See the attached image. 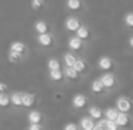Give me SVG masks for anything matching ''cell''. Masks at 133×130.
<instances>
[{"label": "cell", "mask_w": 133, "mask_h": 130, "mask_svg": "<svg viewBox=\"0 0 133 130\" xmlns=\"http://www.w3.org/2000/svg\"><path fill=\"white\" fill-rule=\"evenodd\" d=\"M36 43H37L42 49H52V47L56 44V37L53 36L52 32L42 33V35L36 36Z\"/></svg>", "instance_id": "cell-1"}, {"label": "cell", "mask_w": 133, "mask_h": 130, "mask_svg": "<svg viewBox=\"0 0 133 130\" xmlns=\"http://www.w3.org/2000/svg\"><path fill=\"white\" fill-rule=\"evenodd\" d=\"M64 6L70 13L75 15H82L86 10V3L83 0H64Z\"/></svg>", "instance_id": "cell-2"}, {"label": "cell", "mask_w": 133, "mask_h": 130, "mask_svg": "<svg viewBox=\"0 0 133 130\" xmlns=\"http://www.w3.org/2000/svg\"><path fill=\"white\" fill-rule=\"evenodd\" d=\"M80 24H82V22H80V19H79L77 16H76V15H70V16H67V17L64 19L63 27H64V30H66L67 33L75 35V32L79 29Z\"/></svg>", "instance_id": "cell-3"}, {"label": "cell", "mask_w": 133, "mask_h": 130, "mask_svg": "<svg viewBox=\"0 0 133 130\" xmlns=\"http://www.w3.org/2000/svg\"><path fill=\"white\" fill-rule=\"evenodd\" d=\"M133 109L132 100L126 96H120V97L116 99V110L120 113H130Z\"/></svg>", "instance_id": "cell-4"}, {"label": "cell", "mask_w": 133, "mask_h": 130, "mask_svg": "<svg viewBox=\"0 0 133 130\" xmlns=\"http://www.w3.org/2000/svg\"><path fill=\"white\" fill-rule=\"evenodd\" d=\"M99 80L102 81V84H103V87L106 90H110V89H115L116 87V76L113 74V73H110V72H104L103 74L99 77Z\"/></svg>", "instance_id": "cell-5"}, {"label": "cell", "mask_w": 133, "mask_h": 130, "mask_svg": "<svg viewBox=\"0 0 133 130\" xmlns=\"http://www.w3.org/2000/svg\"><path fill=\"white\" fill-rule=\"evenodd\" d=\"M67 47H69L70 52L77 53V52H80V50L84 47V42L80 40L76 35L75 36H70V37L67 39Z\"/></svg>", "instance_id": "cell-6"}, {"label": "cell", "mask_w": 133, "mask_h": 130, "mask_svg": "<svg viewBox=\"0 0 133 130\" xmlns=\"http://www.w3.org/2000/svg\"><path fill=\"white\" fill-rule=\"evenodd\" d=\"M75 35L77 36L80 40H83L84 43H86V42H89L90 39H92V36H93L92 35V29H90L87 24H83V23L79 26V29L75 32Z\"/></svg>", "instance_id": "cell-7"}, {"label": "cell", "mask_w": 133, "mask_h": 130, "mask_svg": "<svg viewBox=\"0 0 133 130\" xmlns=\"http://www.w3.org/2000/svg\"><path fill=\"white\" fill-rule=\"evenodd\" d=\"M97 67L103 72H110L115 67V61L110 56H100L97 60Z\"/></svg>", "instance_id": "cell-8"}, {"label": "cell", "mask_w": 133, "mask_h": 130, "mask_svg": "<svg viewBox=\"0 0 133 130\" xmlns=\"http://www.w3.org/2000/svg\"><path fill=\"white\" fill-rule=\"evenodd\" d=\"M33 30L36 35H42V33H49L50 32V24L43 19H39L33 23Z\"/></svg>", "instance_id": "cell-9"}, {"label": "cell", "mask_w": 133, "mask_h": 130, "mask_svg": "<svg viewBox=\"0 0 133 130\" xmlns=\"http://www.w3.org/2000/svg\"><path fill=\"white\" fill-rule=\"evenodd\" d=\"M62 72H63L64 79L72 80V81H77V80H80V77H82L80 73H77L73 67H66V66H64L63 69H62Z\"/></svg>", "instance_id": "cell-10"}, {"label": "cell", "mask_w": 133, "mask_h": 130, "mask_svg": "<svg viewBox=\"0 0 133 130\" xmlns=\"http://www.w3.org/2000/svg\"><path fill=\"white\" fill-rule=\"evenodd\" d=\"M86 104H87V97H86L84 94L77 93V94L73 96V99H72V106L75 107V109H83Z\"/></svg>", "instance_id": "cell-11"}, {"label": "cell", "mask_w": 133, "mask_h": 130, "mask_svg": "<svg viewBox=\"0 0 133 130\" xmlns=\"http://www.w3.org/2000/svg\"><path fill=\"white\" fill-rule=\"evenodd\" d=\"M9 50L22 53V54H27V46H26V43H23L22 40L12 42V43H10V46H9Z\"/></svg>", "instance_id": "cell-12"}, {"label": "cell", "mask_w": 133, "mask_h": 130, "mask_svg": "<svg viewBox=\"0 0 133 130\" xmlns=\"http://www.w3.org/2000/svg\"><path fill=\"white\" fill-rule=\"evenodd\" d=\"M73 69H75L77 73L83 74V73H86L87 70H89V64H87V61L84 60L83 57H77L76 61H75V64H73Z\"/></svg>", "instance_id": "cell-13"}, {"label": "cell", "mask_w": 133, "mask_h": 130, "mask_svg": "<svg viewBox=\"0 0 133 130\" xmlns=\"http://www.w3.org/2000/svg\"><path fill=\"white\" fill-rule=\"evenodd\" d=\"M36 103V96L33 93L24 92L22 93V106L23 107H32Z\"/></svg>", "instance_id": "cell-14"}, {"label": "cell", "mask_w": 133, "mask_h": 130, "mask_svg": "<svg viewBox=\"0 0 133 130\" xmlns=\"http://www.w3.org/2000/svg\"><path fill=\"white\" fill-rule=\"evenodd\" d=\"M24 59H26V54L13 52V50H9V52H7V60H9V63L17 64V63H20V61H23Z\"/></svg>", "instance_id": "cell-15"}, {"label": "cell", "mask_w": 133, "mask_h": 130, "mask_svg": "<svg viewBox=\"0 0 133 130\" xmlns=\"http://www.w3.org/2000/svg\"><path fill=\"white\" fill-rule=\"evenodd\" d=\"M116 124H117V127H127L130 126V117L127 113H117V117H116Z\"/></svg>", "instance_id": "cell-16"}, {"label": "cell", "mask_w": 133, "mask_h": 130, "mask_svg": "<svg viewBox=\"0 0 133 130\" xmlns=\"http://www.w3.org/2000/svg\"><path fill=\"white\" fill-rule=\"evenodd\" d=\"M79 124H80L82 130H92L95 127V120L90 116H83L80 119V121H79Z\"/></svg>", "instance_id": "cell-17"}, {"label": "cell", "mask_w": 133, "mask_h": 130, "mask_svg": "<svg viewBox=\"0 0 133 130\" xmlns=\"http://www.w3.org/2000/svg\"><path fill=\"white\" fill-rule=\"evenodd\" d=\"M90 90H92L93 94H103V93L106 92V89L103 87V84H102V81L99 80V79H96V80L92 81V84H90Z\"/></svg>", "instance_id": "cell-18"}, {"label": "cell", "mask_w": 133, "mask_h": 130, "mask_svg": "<svg viewBox=\"0 0 133 130\" xmlns=\"http://www.w3.org/2000/svg\"><path fill=\"white\" fill-rule=\"evenodd\" d=\"M76 59H77V56H76L73 52H66V53L63 54V64H64L66 67H73Z\"/></svg>", "instance_id": "cell-19"}, {"label": "cell", "mask_w": 133, "mask_h": 130, "mask_svg": "<svg viewBox=\"0 0 133 130\" xmlns=\"http://www.w3.org/2000/svg\"><path fill=\"white\" fill-rule=\"evenodd\" d=\"M49 79L55 83H59V81H63L64 80V76H63V72L62 69H57V70H49Z\"/></svg>", "instance_id": "cell-20"}, {"label": "cell", "mask_w": 133, "mask_h": 130, "mask_svg": "<svg viewBox=\"0 0 133 130\" xmlns=\"http://www.w3.org/2000/svg\"><path fill=\"white\" fill-rule=\"evenodd\" d=\"M46 0H30V9L33 12H42L46 9Z\"/></svg>", "instance_id": "cell-21"}, {"label": "cell", "mask_w": 133, "mask_h": 130, "mask_svg": "<svg viewBox=\"0 0 133 130\" xmlns=\"http://www.w3.org/2000/svg\"><path fill=\"white\" fill-rule=\"evenodd\" d=\"M42 119H43V116H42V113L39 110H30L27 113V120H29V123H40Z\"/></svg>", "instance_id": "cell-22"}, {"label": "cell", "mask_w": 133, "mask_h": 130, "mask_svg": "<svg viewBox=\"0 0 133 130\" xmlns=\"http://www.w3.org/2000/svg\"><path fill=\"white\" fill-rule=\"evenodd\" d=\"M87 113H89V116L93 119V120H99V119L103 117V110H102L100 107H97V106H90Z\"/></svg>", "instance_id": "cell-23"}, {"label": "cell", "mask_w": 133, "mask_h": 130, "mask_svg": "<svg viewBox=\"0 0 133 130\" xmlns=\"http://www.w3.org/2000/svg\"><path fill=\"white\" fill-rule=\"evenodd\" d=\"M10 104L15 107H22V92H15L10 94Z\"/></svg>", "instance_id": "cell-24"}, {"label": "cell", "mask_w": 133, "mask_h": 130, "mask_svg": "<svg viewBox=\"0 0 133 130\" xmlns=\"http://www.w3.org/2000/svg\"><path fill=\"white\" fill-rule=\"evenodd\" d=\"M47 66V70H57V69H62V64H60V60L56 57H50L46 63Z\"/></svg>", "instance_id": "cell-25"}, {"label": "cell", "mask_w": 133, "mask_h": 130, "mask_svg": "<svg viewBox=\"0 0 133 130\" xmlns=\"http://www.w3.org/2000/svg\"><path fill=\"white\" fill-rule=\"evenodd\" d=\"M117 113L119 112L116 110V107H107V109L103 112V116H104V119H107V120H116Z\"/></svg>", "instance_id": "cell-26"}, {"label": "cell", "mask_w": 133, "mask_h": 130, "mask_svg": "<svg viewBox=\"0 0 133 130\" xmlns=\"http://www.w3.org/2000/svg\"><path fill=\"white\" fill-rule=\"evenodd\" d=\"M123 24L127 29L133 30V12H127L123 16Z\"/></svg>", "instance_id": "cell-27"}, {"label": "cell", "mask_w": 133, "mask_h": 130, "mask_svg": "<svg viewBox=\"0 0 133 130\" xmlns=\"http://www.w3.org/2000/svg\"><path fill=\"white\" fill-rule=\"evenodd\" d=\"M10 106V96L7 93H0V107Z\"/></svg>", "instance_id": "cell-28"}, {"label": "cell", "mask_w": 133, "mask_h": 130, "mask_svg": "<svg viewBox=\"0 0 133 130\" xmlns=\"http://www.w3.org/2000/svg\"><path fill=\"white\" fill-rule=\"evenodd\" d=\"M27 130H44V129L40 123H30L29 127H27Z\"/></svg>", "instance_id": "cell-29"}, {"label": "cell", "mask_w": 133, "mask_h": 130, "mask_svg": "<svg viewBox=\"0 0 133 130\" xmlns=\"http://www.w3.org/2000/svg\"><path fill=\"white\" fill-rule=\"evenodd\" d=\"M63 130H79V126L76 123H67V124H64Z\"/></svg>", "instance_id": "cell-30"}, {"label": "cell", "mask_w": 133, "mask_h": 130, "mask_svg": "<svg viewBox=\"0 0 133 130\" xmlns=\"http://www.w3.org/2000/svg\"><path fill=\"white\" fill-rule=\"evenodd\" d=\"M126 44H127V47H129L130 50H133V35H130L129 37H127Z\"/></svg>", "instance_id": "cell-31"}, {"label": "cell", "mask_w": 133, "mask_h": 130, "mask_svg": "<svg viewBox=\"0 0 133 130\" xmlns=\"http://www.w3.org/2000/svg\"><path fill=\"white\" fill-rule=\"evenodd\" d=\"M7 90H9V86L3 81H0V93H7Z\"/></svg>", "instance_id": "cell-32"}, {"label": "cell", "mask_w": 133, "mask_h": 130, "mask_svg": "<svg viewBox=\"0 0 133 130\" xmlns=\"http://www.w3.org/2000/svg\"><path fill=\"white\" fill-rule=\"evenodd\" d=\"M92 130H104V127H102V126H99V124H95V127H93Z\"/></svg>", "instance_id": "cell-33"}]
</instances>
